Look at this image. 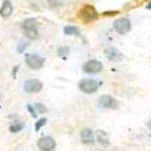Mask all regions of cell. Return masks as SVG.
Listing matches in <instances>:
<instances>
[{"label":"cell","mask_w":151,"mask_h":151,"mask_svg":"<svg viewBox=\"0 0 151 151\" xmlns=\"http://www.w3.org/2000/svg\"><path fill=\"white\" fill-rule=\"evenodd\" d=\"M34 110L37 113H46V106L41 102H37V104H34Z\"/></svg>","instance_id":"cell-18"},{"label":"cell","mask_w":151,"mask_h":151,"mask_svg":"<svg viewBox=\"0 0 151 151\" xmlns=\"http://www.w3.org/2000/svg\"><path fill=\"white\" fill-rule=\"evenodd\" d=\"M98 106L104 108V109H117L119 102L112 95H101L98 98Z\"/></svg>","instance_id":"cell-5"},{"label":"cell","mask_w":151,"mask_h":151,"mask_svg":"<svg viewBox=\"0 0 151 151\" xmlns=\"http://www.w3.org/2000/svg\"><path fill=\"white\" fill-rule=\"evenodd\" d=\"M104 55L109 61H113V63H117V61H121L124 59L123 53L120 52L119 49H116L114 46H106L105 50H104Z\"/></svg>","instance_id":"cell-10"},{"label":"cell","mask_w":151,"mask_h":151,"mask_svg":"<svg viewBox=\"0 0 151 151\" xmlns=\"http://www.w3.org/2000/svg\"><path fill=\"white\" fill-rule=\"evenodd\" d=\"M22 128H23V124L22 123H14L10 127V132L11 134H17V132L22 131Z\"/></svg>","instance_id":"cell-17"},{"label":"cell","mask_w":151,"mask_h":151,"mask_svg":"<svg viewBox=\"0 0 151 151\" xmlns=\"http://www.w3.org/2000/svg\"><path fill=\"white\" fill-rule=\"evenodd\" d=\"M37 147L41 151H53L56 148V140L50 136H42L37 140Z\"/></svg>","instance_id":"cell-7"},{"label":"cell","mask_w":151,"mask_h":151,"mask_svg":"<svg viewBox=\"0 0 151 151\" xmlns=\"http://www.w3.org/2000/svg\"><path fill=\"white\" fill-rule=\"evenodd\" d=\"M44 87L42 82H40L38 79H27L23 83V90L27 94H34V93H40Z\"/></svg>","instance_id":"cell-6"},{"label":"cell","mask_w":151,"mask_h":151,"mask_svg":"<svg viewBox=\"0 0 151 151\" xmlns=\"http://www.w3.org/2000/svg\"><path fill=\"white\" fill-rule=\"evenodd\" d=\"M83 71L86 72V74H98V72H101L102 68H104V65H102V63L99 61V60H88V61H86V63L83 64Z\"/></svg>","instance_id":"cell-8"},{"label":"cell","mask_w":151,"mask_h":151,"mask_svg":"<svg viewBox=\"0 0 151 151\" xmlns=\"http://www.w3.org/2000/svg\"><path fill=\"white\" fill-rule=\"evenodd\" d=\"M26 64H27L32 70H40V68L44 67L45 60L42 59L41 56H38V55L32 53V55H27V56H26Z\"/></svg>","instance_id":"cell-9"},{"label":"cell","mask_w":151,"mask_h":151,"mask_svg":"<svg viewBox=\"0 0 151 151\" xmlns=\"http://www.w3.org/2000/svg\"><path fill=\"white\" fill-rule=\"evenodd\" d=\"M14 12V6L11 3L10 0H4L3 4H1V7H0V17L4 18V19H7V18L11 17V14Z\"/></svg>","instance_id":"cell-12"},{"label":"cell","mask_w":151,"mask_h":151,"mask_svg":"<svg viewBox=\"0 0 151 151\" xmlns=\"http://www.w3.org/2000/svg\"><path fill=\"white\" fill-rule=\"evenodd\" d=\"M78 18L82 22H84V23H91V22L98 19V12H97V10L93 6L86 4V6H83L81 10L78 11Z\"/></svg>","instance_id":"cell-1"},{"label":"cell","mask_w":151,"mask_h":151,"mask_svg":"<svg viewBox=\"0 0 151 151\" xmlns=\"http://www.w3.org/2000/svg\"><path fill=\"white\" fill-rule=\"evenodd\" d=\"M147 127H148V129L151 131V120H150V121H148V123H147Z\"/></svg>","instance_id":"cell-22"},{"label":"cell","mask_w":151,"mask_h":151,"mask_svg":"<svg viewBox=\"0 0 151 151\" xmlns=\"http://www.w3.org/2000/svg\"><path fill=\"white\" fill-rule=\"evenodd\" d=\"M97 134H98L97 140H98L102 146H105V147L106 146H109V136H108V134H106L105 131H98Z\"/></svg>","instance_id":"cell-13"},{"label":"cell","mask_w":151,"mask_h":151,"mask_svg":"<svg viewBox=\"0 0 151 151\" xmlns=\"http://www.w3.org/2000/svg\"><path fill=\"white\" fill-rule=\"evenodd\" d=\"M46 123H48V121H46V119H40L38 121L35 123V131H40V128H41V127H44Z\"/></svg>","instance_id":"cell-19"},{"label":"cell","mask_w":151,"mask_h":151,"mask_svg":"<svg viewBox=\"0 0 151 151\" xmlns=\"http://www.w3.org/2000/svg\"><path fill=\"white\" fill-rule=\"evenodd\" d=\"M116 14H119V11H108V12H104V15H116Z\"/></svg>","instance_id":"cell-20"},{"label":"cell","mask_w":151,"mask_h":151,"mask_svg":"<svg viewBox=\"0 0 151 151\" xmlns=\"http://www.w3.org/2000/svg\"><path fill=\"white\" fill-rule=\"evenodd\" d=\"M64 33L67 35H78L79 34V29L76 26H65L64 27Z\"/></svg>","instance_id":"cell-14"},{"label":"cell","mask_w":151,"mask_h":151,"mask_svg":"<svg viewBox=\"0 0 151 151\" xmlns=\"http://www.w3.org/2000/svg\"><path fill=\"white\" fill-rule=\"evenodd\" d=\"M79 137H81V142L83 144H87V146H91L94 144L95 137H94V132H93L90 128H83L79 134Z\"/></svg>","instance_id":"cell-11"},{"label":"cell","mask_w":151,"mask_h":151,"mask_svg":"<svg viewBox=\"0 0 151 151\" xmlns=\"http://www.w3.org/2000/svg\"><path fill=\"white\" fill-rule=\"evenodd\" d=\"M99 87V83L95 79H82L79 82V90L84 94H94Z\"/></svg>","instance_id":"cell-3"},{"label":"cell","mask_w":151,"mask_h":151,"mask_svg":"<svg viewBox=\"0 0 151 151\" xmlns=\"http://www.w3.org/2000/svg\"><path fill=\"white\" fill-rule=\"evenodd\" d=\"M68 53H70V48H68V46H60L59 49H57V55H59L61 59H67Z\"/></svg>","instance_id":"cell-15"},{"label":"cell","mask_w":151,"mask_h":151,"mask_svg":"<svg viewBox=\"0 0 151 151\" xmlns=\"http://www.w3.org/2000/svg\"><path fill=\"white\" fill-rule=\"evenodd\" d=\"M48 3H49V6L53 8H60L64 6L65 0H48Z\"/></svg>","instance_id":"cell-16"},{"label":"cell","mask_w":151,"mask_h":151,"mask_svg":"<svg viewBox=\"0 0 151 151\" xmlns=\"http://www.w3.org/2000/svg\"><path fill=\"white\" fill-rule=\"evenodd\" d=\"M147 8H150V10H151V3H150V4H147Z\"/></svg>","instance_id":"cell-23"},{"label":"cell","mask_w":151,"mask_h":151,"mask_svg":"<svg viewBox=\"0 0 151 151\" xmlns=\"http://www.w3.org/2000/svg\"><path fill=\"white\" fill-rule=\"evenodd\" d=\"M22 30L25 32V35L29 40L38 38V32H37V21L34 18H27L22 22Z\"/></svg>","instance_id":"cell-2"},{"label":"cell","mask_w":151,"mask_h":151,"mask_svg":"<svg viewBox=\"0 0 151 151\" xmlns=\"http://www.w3.org/2000/svg\"><path fill=\"white\" fill-rule=\"evenodd\" d=\"M27 109L30 110V113H32V116H35V112H34V109H33V106H32V105H29V106H27Z\"/></svg>","instance_id":"cell-21"},{"label":"cell","mask_w":151,"mask_h":151,"mask_svg":"<svg viewBox=\"0 0 151 151\" xmlns=\"http://www.w3.org/2000/svg\"><path fill=\"white\" fill-rule=\"evenodd\" d=\"M113 27H114V30H116L119 34L124 35V34H127V33L131 32L132 23H131V21L128 19V18H119L117 21H114Z\"/></svg>","instance_id":"cell-4"}]
</instances>
